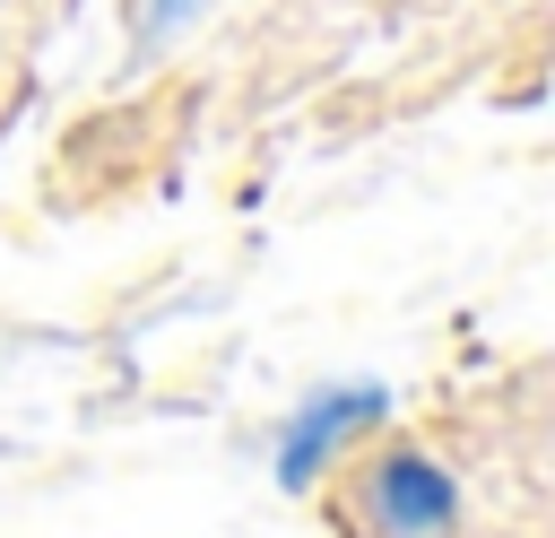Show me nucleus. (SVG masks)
<instances>
[{"mask_svg":"<svg viewBox=\"0 0 555 538\" xmlns=\"http://www.w3.org/2000/svg\"><path fill=\"white\" fill-rule=\"evenodd\" d=\"M364 417H382V390H373V382H356V390H321L312 408H295V425H286V443H278V477H286V486H312L321 460H330Z\"/></svg>","mask_w":555,"mask_h":538,"instance_id":"2","label":"nucleus"},{"mask_svg":"<svg viewBox=\"0 0 555 538\" xmlns=\"http://www.w3.org/2000/svg\"><path fill=\"white\" fill-rule=\"evenodd\" d=\"M364 521H373L382 538H451V521H460V486H451L434 460L390 451V460L364 477Z\"/></svg>","mask_w":555,"mask_h":538,"instance_id":"1","label":"nucleus"},{"mask_svg":"<svg viewBox=\"0 0 555 538\" xmlns=\"http://www.w3.org/2000/svg\"><path fill=\"white\" fill-rule=\"evenodd\" d=\"M191 9H199V0H156V9H147V35H165V26H182Z\"/></svg>","mask_w":555,"mask_h":538,"instance_id":"3","label":"nucleus"}]
</instances>
